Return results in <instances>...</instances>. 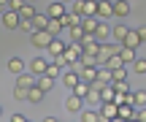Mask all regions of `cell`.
<instances>
[{
	"label": "cell",
	"instance_id": "obj_39",
	"mask_svg": "<svg viewBox=\"0 0 146 122\" xmlns=\"http://www.w3.org/2000/svg\"><path fill=\"white\" fill-rule=\"evenodd\" d=\"M19 30H22V33H35V25H33V19H22V22H19Z\"/></svg>",
	"mask_w": 146,
	"mask_h": 122
},
{
	"label": "cell",
	"instance_id": "obj_19",
	"mask_svg": "<svg viewBox=\"0 0 146 122\" xmlns=\"http://www.w3.org/2000/svg\"><path fill=\"white\" fill-rule=\"evenodd\" d=\"M43 95H46V92H43L38 84H33L30 90H27V101H30V103H41V101H43Z\"/></svg>",
	"mask_w": 146,
	"mask_h": 122
},
{
	"label": "cell",
	"instance_id": "obj_7",
	"mask_svg": "<svg viewBox=\"0 0 146 122\" xmlns=\"http://www.w3.org/2000/svg\"><path fill=\"white\" fill-rule=\"evenodd\" d=\"M76 68H78L81 81H89V84H92V81L98 79V68H95V65H76Z\"/></svg>",
	"mask_w": 146,
	"mask_h": 122
},
{
	"label": "cell",
	"instance_id": "obj_17",
	"mask_svg": "<svg viewBox=\"0 0 146 122\" xmlns=\"http://www.w3.org/2000/svg\"><path fill=\"white\" fill-rule=\"evenodd\" d=\"M16 84L30 90V87L35 84V73H25V71H22V73H16Z\"/></svg>",
	"mask_w": 146,
	"mask_h": 122
},
{
	"label": "cell",
	"instance_id": "obj_3",
	"mask_svg": "<svg viewBox=\"0 0 146 122\" xmlns=\"http://www.w3.org/2000/svg\"><path fill=\"white\" fill-rule=\"evenodd\" d=\"M116 109H119V106H116V103L114 101H103V103H100V122H114L116 119Z\"/></svg>",
	"mask_w": 146,
	"mask_h": 122
},
{
	"label": "cell",
	"instance_id": "obj_27",
	"mask_svg": "<svg viewBox=\"0 0 146 122\" xmlns=\"http://www.w3.org/2000/svg\"><path fill=\"white\" fill-rule=\"evenodd\" d=\"M103 65H108L111 71H116V68H122V65H125V60H122V57H119V52H116V54H111V57L106 60Z\"/></svg>",
	"mask_w": 146,
	"mask_h": 122
},
{
	"label": "cell",
	"instance_id": "obj_23",
	"mask_svg": "<svg viewBox=\"0 0 146 122\" xmlns=\"http://www.w3.org/2000/svg\"><path fill=\"white\" fill-rule=\"evenodd\" d=\"M125 35H127V25H114V27H111V38H114L116 43H122Z\"/></svg>",
	"mask_w": 146,
	"mask_h": 122
},
{
	"label": "cell",
	"instance_id": "obj_43",
	"mask_svg": "<svg viewBox=\"0 0 146 122\" xmlns=\"http://www.w3.org/2000/svg\"><path fill=\"white\" fill-rule=\"evenodd\" d=\"M0 8H8V0H0Z\"/></svg>",
	"mask_w": 146,
	"mask_h": 122
},
{
	"label": "cell",
	"instance_id": "obj_36",
	"mask_svg": "<svg viewBox=\"0 0 146 122\" xmlns=\"http://www.w3.org/2000/svg\"><path fill=\"white\" fill-rule=\"evenodd\" d=\"M11 98H14V101H27V87H19V84H16Z\"/></svg>",
	"mask_w": 146,
	"mask_h": 122
},
{
	"label": "cell",
	"instance_id": "obj_26",
	"mask_svg": "<svg viewBox=\"0 0 146 122\" xmlns=\"http://www.w3.org/2000/svg\"><path fill=\"white\" fill-rule=\"evenodd\" d=\"M19 16L22 19H33V16H35V3H25L19 8Z\"/></svg>",
	"mask_w": 146,
	"mask_h": 122
},
{
	"label": "cell",
	"instance_id": "obj_45",
	"mask_svg": "<svg viewBox=\"0 0 146 122\" xmlns=\"http://www.w3.org/2000/svg\"><path fill=\"white\" fill-rule=\"evenodd\" d=\"M0 117H3V109H0Z\"/></svg>",
	"mask_w": 146,
	"mask_h": 122
},
{
	"label": "cell",
	"instance_id": "obj_1",
	"mask_svg": "<svg viewBox=\"0 0 146 122\" xmlns=\"http://www.w3.org/2000/svg\"><path fill=\"white\" fill-rule=\"evenodd\" d=\"M52 38H54V35H52L49 30H35V33H30V43H33L35 49H41V52H46V49H49Z\"/></svg>",
	"mask_w": 146,
	"mask_h": 122
},
{
	"label": "cell",
	"instance_id": "obj_44",
	"mask_svg": "<svg viewBox=\"0 0 146 122\" xmlns=\"http://www.w3.org/2000/svg\"><path fill=\"white\" fill-rule=\"evenodd\" d=\"M27 3H38V0H27Z\"/></svg>",
	"mask_w": 146,
	"mask_h": 122
},
{
	"label": "cell",
	"instance_id": "obj_20",
	"mask_svg": "<svg viewBox=\"0 0 146 122\" xmlns=\"http://www.w3.org/2000/svg\"><path fill=\"white\" fill-rule=\"evenodd\" d=\"M35 84L41 87L43 92H49V90H52V87H54V79H52V76H49V73H41V76H35Z\"/></svg>",
	"mask_w": 146,
	"mask_h": 122
},
{
	"label": "cell",
	"instance_id": "obj_28",
	"mask_svg": "<svg viewBox=\"0 0 146 122\" xmlns=\"http://www.w3.org/2000/svg\"><path fill=\"white\" fill-rule=\"evenodd\" d=\"M8 71H11V73H22V71H25L22 57H11V60H8Z\"/></svg>",
	"mask_w": 146,
	"mask_h": 122
},
{
	"label": "cell",
	"instance_id": "obj_47",
	"mask_svg": "<svg viewBox=\"0 0 146 122\" xmlns=\"http://www.w3.org/2000/svg\"><path fill=\"white\" fill-rule=\"evenodd\" d=\"M3 11H5V8H0V14H3Z\"/></svg>",
	"mask_w": 146,
	"mask_h": 122
},
{
	"label": "cell",
	"instance_id": "obj_32",
	"mask_svg": "<svg viewBox=\"0 0 146 122\" xmlns=\"http://www.w3.org/2000/svg\"><path fill=\"white\" fill-rule=\"evenodd\" d=\"M52 35H60V30H62V19H49V27H46Z\"/></svg>",
	"mask_w": 146,
	"mask_h": 122
},
{
	"label": "cell",
	"instance_id": "obj_2",
	"mask_svg": "<svg viewBox=\"0 0 146 122\" xmlns=\"http://www.w3.org/2000/svg\"><path fill=\"white\" fill-rule=\"evenodd\" d=\"M65 63H68V68H70V65H76L78 63V60H81V54H84V46H81V43H76V41H70L68 43V46H65Z\"/></svg>",
	"mask_w": 146,
	"mask_h": 122
},
{
	"label": "cell",
	"instance_id": "obj_46",
	"mask_svg": "<svg viewBox=\"0 0 146 122\" xmlns=\"http://www.w3.org/2000/svg\"><path fill=\"white\" fill-rule=\"evenodd\" d=\"M62 3H70V0H62Z\"/></svg>",
	"mask_w": 146,
	"mask_h": 122
},
{
	"label": "cell",
	"instance_id": "obj_14",
	"mask_svg": "<svg viewBox=\"0 0 146 122\" xmlns=\"http://www.w3.org/2000/svg\"><path fill=\"white\" fill-rule=\"evenodd\" d=\"M98 16H81V27H84V33L87 35H95V30H98Z\"/></svg>",
	"mask_w": 146,
	"mask_h": 122
},
{
	"label": "cell",
	"instance_id": "obj_34",
	"mask_svg": "<svg viewBox=\"0 0 146 122\" xmlns=\"http://www.w3.org/2000/svg\"><path fill=\"white\" fill-rule=\"evenodd\" d=\"M98 79H100V81H106V84H111V68H108V65L98 68Z\"/></svg>",
	"mask_w": 146,
	"mask_h": 122
},
{
	"label": "cell",
	"instance_id": "obj_33",
	"mask_svg": "<svg viewBox=\"0 0 146 122\" xmlns=\"http://www.w3.org/2000/svg\"><path fill=\"white\" fill-rule=\"evenodd\" d=\"M84 101H89V103H103V98H100V90L89 87V92H87V98H84Z\"/></svg>",
	"mask_w": 146,
	"mask_h": 122
},
{
	"label": "cell",
	"instance_id": "obj_42",
	"mask_svg": "<svg viewBox=\"0 0 146 122\" xmlns=\"http://www.w3.org/2000/svg\"><path fill=\"white\" fill-rule=\"evenodd\" d=\"M138 35H141V41H146V25H143V27H138Z\"/></svg>",
	"mask_w": 146,
	"mask_h": 122
},
{
	"label": "cell",
	"instance_id": "obj_40",
	"mask_svg": "<svg viewBox=\"0 0 146 122\" xmlns=\"http://www.w3.org/2000/svg\"><path fill=\"white\" fill-rule=\"evenodd\" d=\"M27 0H8V8H14V11H19L22 5H25Z\"/></svg>",
	"mask_w": 146,
	"mask_h": 122
},
{
	"label": "cell",
	"instance_id": "obj_11",
	"mask_svg": "<svg viewBox=\"0 0 146 122\" xmlns=\"http://www.w3.org/2000/svg\"><path fill=\"white\" fill-rule=\"evenodd\" d=\"M141 35H138V30H127V35L122 38V46H130V49H138L141 46Z\"/></svg>",
	"mask_w": 146,
	"mask_h": 122
},
{
	"label": "cell",
	"instance_id": "obj_37",
	"mask_svg": "<svg viewBox=\"0 0 146 122\" xmlns=\"http://www.w3.org/2000/svg\"><path fill=\"white\" fill-rule=\"evenodd\" d=\"M81 122H100L98 111H81Z\"/></svg>",
	"mask_w": 146,
	"mask_h": 122
},
{
	"label": "cell",
	"instance_id": "obj_29",
	"mask_svg": "<svg viewBox=\"0 0 146 122\" xmlns=\"http://www.w3.org/2000/svg\"><path fill=\"white\" fill-rule=\"evenodd\" d=\"M133 106H135V109L146 106V90H135V92H133Z\"/></svg>",
	"mask_w": 146,
	"mask_h": 122
},
{
	"label": "cell",
	"instance_id": "obj_21",
	"mask_svg": "<svg viewBox=\"0 0 146 122\" xmlns=\"http://www.w3.org/2000/svg\"><path fill=\"white\" fill-rule=\"evenodd\" d=\"M78 81H81V76H78V73H73V71H68V73H62V84L68 87V90H73V87H76Z\"/></svg>",
	"mask_w": 146,
	"mask_h": 122
},
{
	"label": "cell",
	"instance_id": "obj_16",
	"mask_svg": "<svg viewBox=\"0 0 146 122\" xmlns=\"http://www.w3.org/2000/svg\"><path fill=\"white\" fill-rule=\"evenodd\" d=\"M114 16H119V19L130 16V3H127V0H116L114 3Z\"/></svg>",
	"mask_w": 146,
	"mask_h": 122
},
{
	"label": "cell",
	"instance_id": "obj_12",
	"mask_svg": "<svg viewBox=\"0 0 146 122\" xmlns=\"http://www.w3.org/2000/svg\"><path fill=\"white\" fill-rule=\"evenodd\" d=\"M46 68H49V60H43V57H33L30 60V73L41 76V73H46Z\"/></svg>",
	"mask_w": 146,
	"mask_h": 122
},
{
	"label": "cell",
	"instance_id": "obj_25",
	"mask_svg": "<svg viewBox=\"0 0 146 122\" xmlns=\"http://www.w3.org/2000/svg\"><path fill=\"white\" fill-rule=\"evenodd\" d=\"M46 73L52 76V79H60V76H62V65H60L57 60H52V63H49V68H46Z\"/></svg>",
	"mask_w": 146,
	"mask_h": 122
},
{
	"label": "cell",
	"instance_id": "obj_38",
	"mask_svg": "<svg viewBox=\"0 0 146 122\" xmlns=\"http://www.w3.org/2000/svg\"><path fill=\"white\" fill-rule=\"evenodd\" d=\"M133 73H146V60H133Z\"/></svg>",
	"mask_w": 146,
	"mask_h": 122
},
{
	"label": "cell",
	"instance_id": "obj_24",
	"mask_svg": "<svg viewBox=\"0 0 146 122\" xmlns=\"http://www.w3.org/2000/svg\"><path fill=\"white\" fill-rule=\"evenodd\" d=\"M119 57L125 60V65H133V60H135V49H130V46H122V49H119Z\"/></svg>",
	"mask_w": 146,
	"mask_h": 122
},
{
	"label": "cell",
	"instance_id": "obj_31",
	"mask_svg": "<svg viewBox=\"0 0 146 122\" xmlns=\"http://www.w3.org/2000/svg\"><path fill=\"white\" fill-rule=\"evenodd\" d=\"M111 87H114L116 92H133L130 84H127V79H116V81H111Z\"/></svg>",
	"mask_w": 146,
	"mask_h": 122
},
{
	"label": "cell",
	"instance_id": "obj_22",
	"mask_svg": "<svg viewBox=\"0 0 146 122\" xmlns=\"http://www.w3.org/2000/svg\"><path fill=\"white\" fill-rule=\"evenodd\" d=\"M68 30H70V41H76V43H81L84 38H87V33H84L81 25H73V27H68Z\"/></svg>",
	"mask_w": 146,
	"mask_h": 122
},
{
	"label": "cell",
	"instance_id": "obj_18",
	"mask_svg": "<svg viewBox=\"0 0 146 122\" xmlns=\"http://www.w3.org/2000/svg\"><path fill=\"white\" fill-rule=\"evenodd\" d=\"M33 25H35V30H46V27H49V14L35 11V16H33Z\"/></svg>",
	"mask_w": 146,
	"mask_h": 122
},
{
	"label": "cell",
	"instance_id": "obj_5",
	"mask_svg": "<svg viewBox=\"0 0 146 122\" xmlns=\"http://www.w3.org/2000/svg\"><path fill=\"white\" fill-rule=\"evenodd\" d=\"M125 119H135V106L133 103H122L116 109V119L114 122H125Z\"/></svg>",
	"mask_w": 146,
	"mask_h": 122
},
{
	"label": "cell",
	"instance_id": "obj_6",
	"mask_svg": "<svg viewBox=\"0 0 146 122\" xmlns=\"http://www.w3.org/2000/svg\"><path fill=\"white\" fill-rule=\"evenodd\" d=\"M65 109H68L70 114H81V109H84V98L81 95H68V101H65Z\"/></svg>",
	"mask_w": 146,
	"mask_h": 122
},
{
	"label": "cell",
	"instance_id": "obj_15",
	"mask_svg": "<svg viewBox=\"0 0 146 122\" xmlns=\"http://www.w3.org/2000/svg\"><path fill=\"white\" fill-rule=\"evenodd\" d=\"M65 46H68V43H62V41H60L57 35H54V38H52V43H49V49H46V52L52 54V60H54V57H60V54L65 52Z\"/></svg>",
	"mask_w": 146,
	"mask_h": 122
},
{
	"label": "cell",
	"instance_id": "obj_10",
	"mask_svg": "<svg viewBox=\"0 0 146 122\" xmlns=\"http://www.w3.org/2000/svg\"><path fill=\"white\" fill-rule=\"evenodd\" d=\"M108 35H111V25H108V19H100V22H98V30H95V38L103 43V41H108Z\"/></svg>",
	"mask_w": 146,
	"mask_h": 122
},
{
	"label": "cell",
	"instance_id": "obj_41",
	"mask_svg": "<svg viewBox=\"0 0 146 122\" xmlns=\"http://www.w3.org/2000/svg\"><path fill=\"white\" fill-rule=\"evenodd\" d=\"M11 122H27V117H25V114H19V111H16L14 117H11Z\"/></svg>",
	"mask_w": 146,
	"mask_h": 122
},
{
	"label": "cell",
	"instance_id": "obj_13",
	"mask_svg": "<svg viewBox=\"0 0 146 122\" xmlns=\"http://www.w3.org/2000/svg\"><path fill=\"white\" fill-rule=\"evenodd\" d=\"M65 11H68V8H65V3H62V0H54V3L46 8V14H49V19H60Z\"/></svg>",
	"mask_w": 146,
	"mask_h": 122
},
{
	"label": "cell",
	"instance_id": "obj_8",
	"mask_svg": "<svg viewBox=\"0 0 146 122\" xmlns=\"http://www.w3.org/2000/svg\"><path fill=\"white\" fill-rule=\"evenodd\" d=\"M114 16V3L111 0H98V19H111Z\"/></svg>",
	"mask_w": 146,
	"mask_h": 122
},
{
	"label": "cell",
	"instance_id": "obj_9",
	"mask_svg": "<svg viewBox=\"0 0 146 122\" xmlns=\"http://www.w3.org/2000/svg\"><path fill=\"white\" fill-rule=\"evenodd\" d=\"M116 52H119V46H114V43L103 41V43H100V54H98V63H106V60H108L111 54H116Z\"/></svg>",
	"mask_w": 146,
	"mask_h": 122
},
{
	"label": "cell",
	"instance_id": "obj_30",
	"mask_svg": "<svg viewBox=\"0 0 146 122\" xmlns=\"http://www.w3.org/2000/svg\"><path fill=\"white\" fill-rule=\"evenodd\" d=\"M89 87H92V84H89V81H78V84L73 87L70 92H76V95H81V98H87V92H89Z\"/></svg>",
	"mask_w": 146,
	"mask_h": 122
},
{
	"label": "cell",
	"instance_id": "obj_35",
	"mask_svg": "<svg viewBox=\"0 0 146 122\" xmlns=\"http://www.w3.org/2000/svg\"><path fill=\"white\" fill-rule=\"evenodd\" d=\"M114 95H116V90L111 84H106L103 90H100V98H103V101H114Z\"/></svg>",
	"mask_w": 146,
	"mask_h": 122
},
{
	"label": "cell",
	"instance_id": "obj_4",
	"mask_svg": "<svg viewBox=\"0 0 146 122\" xmlns=\"http://www.w3.org/2000/svg\"><path fill=\"white\" fill-rule=\"evenodd\" d=\"M0 19H3V25L8 27V30H19V22H22L19 11H14V8H5L3 14H0Z\"/></svg>",
	"mask_w": 146,
	"mask_h": 122
}]
</instances>
